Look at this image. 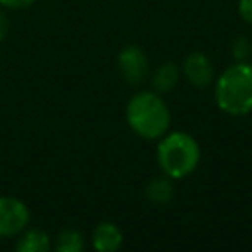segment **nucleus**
I'll return each mask as SVG.
<instances>
[{
	"mask_svg": "<svg viewBox=\"0 0 252 252\" xmlns=\"http://www.w3.org/2000/svg\"><path fill=\"white\" fill-rule=\"evenodd\" d=\"M126 122L142 140H159L171 126V112L163 94L140 91L126 102Z\"/></svg>",
	"mask_w": 252,
	"mask_h": 252,
	"instance_id": "obj_1",
	"label": "nucleus"
},
{
	"mask_svg": "<svg viewBox=\"0 0 252 252\" xmlns=\"http://www.w3.org/2000/svg\"><path fill=\"white\" fill-rule=\"evenodd\" d=\"M215 102L228 116L252 112V63L234 61L215 77Z\"/></svg>",
	"mask_w": 252,
	"mask_h": 252,
	"instance_id": "obj_2",
	"label": "nucleus"
},
{
	"mask_svg": "<svg viewBox=\"0 0 252 252\" xmlns=\"http://www.w3.org/2000/svg\"><path fill=\"white\" fill-rule=\"evenodd\" d=\"M156 158L161 173L169 175L171 179H185L199 167L201 146L189 132L167 130L158 140Z\"/></svg>",
	"mask_w": 252,
	"mask_h": 252,
	"instance_id": "obj_3",
	"label": "nucleus"
},
{
	"mask_svg": "<svg viewBox=\"0 0 252 252\" xmlns=\"http://www.w3.org/2000/svg\"><path fill=\"white\" fill-rule=\"evenodd\" d=\"M116 69H118L120 77L128 85H132V87L142 85L148 79V75H150V59H148V53L140 45L128 43L116 55Z\"/></svg>",
	"mask_w": 252,
	"mask_h": 252,
	"instance_id": "obj_4",
	"label": "nucleus"
},
{
	"mask_svg": "<svg viewBox=\"0 0 252 252\" xmlns=\"http://www.w3.org/2000/svg\"><path fill=\"white\" fill-rule=\"evenodd\" d=\"M30 224L28 205L12 195H0V238L18 236Z\"/></svg>",
	"mask_w": 252,
	"mask_h": 252,
	"instance_id": "obj_5",
	"label": "nucleus"
},
{
	"mask_svg": "<svg viewBox=\"0 0 252 252\" xmlns=\"http://www.w3.org/2000/svg\"><path fill=\"white\" fill-rule=\"evenodd\" d=\"M181 75L195 89H205L215 81V67L207 53L191 51L181 63Z\"/></svg>",
	"mask_w": 252,
	"mask_h": 252,
	"instance_id": "obj_6",
	"label": "nucleus"
},
{
	"mask_svg": "<svg viewBox=\"0 0 252 252\" xmlns=\"http://www.w3.org/2000/svg\"><path fill=\"white\" fill-rule=\"evenodd\" d=\"M122 242H124L122 230L110 220L98 222L91 232V244L96 252H114L122 246Z\"/></svg>",
	"mask_w": 252,
	"mask_h": 252,
	"instance_id": "obj_7",
	"label": "nucleus"
},
{
	"mask_svg": "<svg viewBox=\"0 0 252 252\" xmlns=\"http://www.w3.org/2000/svg\"><path fill=\"white\" fill-rule=\"evenodd\" d=\"M175 179H171L169 175L165 173H159L156 177H152L148 183H146V189H144V195L150 203L158 205V207H163V205H169L173 195H175V185H173Z\"/></svg>",
	"mask_w": 252,
	"mask_h": 252,
	"instance_id": "obj_8",
	"label": "nucleus"
},
{
	"mask_svg": "<svg viewBox=\"0 0 252 252\" xmlns=\"http://www.w3.org/2000/svg\"><path fill=\"white\" fill-rule=\"evenodd\" d=\"M179 77H181L179 65L175 61H163L152 73V87H154L156 93L167 94V93H171L177 87Z\"/></svg>",
	"mask_w": 252,
	"mask_h": 252,
	"instance_id": "obj_9",
	"label": "nucleus"
},
{
	"mask_svg": "<svg viewBox=\"0 0 252 252\" xmlns=\"http://www.w3.org/2000/svg\"><path fill=\"white\" fill-rule=\"evenodd\" d=\"M18 252H47L51 250V236L43 228H24L16 236Z\"/></svg>",
	"mask_w": 252,
	"mask_h": 252,
	"instance_id": "obj_10",
	"label": "nucleus"
},
{
	"mask_svg": "<svg viewBox=\"0 0 252 252\" xmlns=\"http://www.w3.org/2000/svg\"><path fill=\"white\" fill-rule=\"evenodd\" d=\"M85 248V236L77 228H63L57 232L55 238V250L57 252H81Z\"/></svg>",
	"mask_w": 252,
	"mask_h": 252,
	"instance_id": "obj_11",
	"label": "nucleus"
},
{
	"mask_svg": "<svg viewBox=\"0 0 252 252\" xmlns=\"http://www.w3.org/2000/svg\"><path fill=\"white\" fill-rule=\"evenodd\" d=\"M230 53L234 61H250L252 57V41L248 35H236L230 43Z\"/></svg>",
	"mask_w": 252,
	"mask_h": 252,
	"instance_id": "obj_12",
	"label": "nucleus"
},
{
	"mask_svg": "<svg viewBox=\"0 0 252 252\" xmlns=\"http://www.w3.org/2000/svg\"><path fill=\"white\" fill-rule=\"evenodd\" d=\"M238 16L252 26V0H238Z\"/></svg>",
	"mask_w": 252,
	"mask_h": 252,
	"instance_id": "obj_13",
	"label": "nucleus"
},
{
	"mask_svg": "<svg viewBox=\"0 0 252 252\" xmlns=\"http://www.w3.org/2000/svg\"><path fill=\"white\" fill-rule=\"evenodd\" d=\"M35 0H0V6L2 8H8V10H22V8H28L32 6Z\"/></svg>",
	"mask_w": 252,
	"mask_h": 252,
	"instance_id": "obj_14",
	"label": "nucleus"
},
{
	"mask_svg": "<svg viewBox=\"0 0 252 252\" xmlns=\"http://www.w3.org/2000/svg\"><path fill=\"white\" fill-rule=\"evenodd\" d=\"M8 32H10V20H8V16L0 10V41H4V39H6Z\"/></svg>",
	"mask_w": 252,
	"mask_h": 252,
	"instance_id": "obj_15",
	"label": "nucleus"
}]
</instances>
